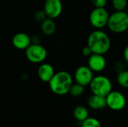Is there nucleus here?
I'll return each instance as SVG.
<instances>
[{
    "label": "nucleus",
    "instance_id": "6",
    "mask_svg": "<svg viewBox=\"0 0 128 127\" xmlns=\"http://www.w3.org/2000/svg\"><path fill=\"white\" fill-rule=\"evenodd\" d=\"M25 51L26 58L33 64L43 63L47 57V51L40 43H32Z\"/></svg>",
    "mask_w": 128,
    "mask_h": 127
},
{
    "label": "nucleus",
    "instance_id": "20",
    "mask_svg": "<svg viewBox=\"0 0 128 127\" xmlns=\"http://www.w3.org/2000/svg\"><path fill=\"white\" fill-rule=\"evenodd\" d=\"M34 18L37 22H42L44 20H45L47 18V16L44 10H38L34 13Z\"/></svg>",
    "mask_w": 128,
    "mask_h": 127
},
{
    "label": "nucleus",
    "instance_id": "22",
    "mask_svg": "<svg viewBox=\"0 0 128 127\" xmlns=\"http://www.w3.org/2000/svg\"><path fill=\"white\" fill-rule=\"evenodd\" d=\"M31 40H32V43L40 44L41 42V37L38 34H34L32 37H31Z\"/></svg>",
    "mask_w": 128,
    "mask_h": 127
},
{
    "label": "nucleus",
    "instance_id": "21",
    "mask_svg": "<svg viewBox=\"0 0 128 127\" xmlns=\"http://www.w3.org/2000/svg\"><path fill=\"white\" fill-rule=\"evenodd\" d=\"M91 2L94 7H105L107 0H91Z\"/></svg>",
    "mask_w": 128,
    "mask_h": 127
},
{
    "label": "nucleus",
    "instance_id": "24",
    "mask_svg": "<svg viewBox=\"0 0 128 127\" xmlns=\"http://www.w3.org/2000/svg\"><path fill=\"white\" fill-rule=\"evenodd\" d=\"M123 56L124 61L128 64V45L124 48V52H123Z\"/></svg>",
    "mask_w": 128,
    "mask_h": 127
},
{
    "label": "nucleus",
    "instance_id": "4",
    "mask_svg": "<svg viewBox=\"0 0 128 127\" xmlns=\"http://www.w3.org/2000/svg\"><path fill=\"white\" fill-rule=\"evenodd\" d=\"M89 87L93 94L104 97H106L112 91V84L111 80L107 76L103 75L94 76Z\"/></svg>",
    "mask_w": 128,
    "mask_h": 127
},
{
    "label": "nucleus",
    "instance_id": "8",
    "mask_svg": "<svg viewBox=\"0 0 128 127\" xmlns=\"http://www.w3.org/2000/svg\"><path fill=\"white\" fill-rule=\"evenodd\" d=\"M93 71L87 65H82L76 68L74 73V79L76 83L86 87L89 85L94 78Z\"/></svg>",
    "mask_w": 128,
    "mask_h": 127
},
{
    "label": "nucleus",
    "instance_id": "1",
    "mask_svg": "<svg viewBox=\"0 0 128 127\" xmlns=\"http://www.w3.org/2000/svg\"><path fill=\"white\" fill-rule=\"evenodd\" d=\"M87 46L91 49L92 53L105 55L111 48V40L106 32L97 29L88 37Z\"/></svg>",
    "mask_w": 128,
    "mask_h": 127
},
{
    "label": "nucleus",
    "instance_id": "23",
    "mask_svg": "<svg viewBox=\"0 0 128 127\" xmlns=\"http://www.w3.org/2000/svg\"><path fill=\"white\" fill-rule=\"evenodd\" d=\"M82 55H83L84 56H86V57H89L92 54H93V53H92V51L91 50V49H90L88 46H85V47L82 49Z\"/></svg>",
    "mask_w": 128,
    "mask_h": 127
},
{
    "label": "nucleus",
    "instance_id": "15",
    "mask_svg": "<svg viewBox=\"0 0 128 127\" xmlns=\"http://www.w3.org/2000/svg\"><path fill=\"white\" fill-rule=\"evenodd\" d=\"M74 116L77 121L82 123L88 118V111L83 106H77L74 110Z\"/></svg>",
    "mask_w": 128,
    "mask_h": 127
},
{
    "label": "nucleus",
    "instance_id": "7",
    "mask_svg": "<svg viewBox=\"0 0 128 127\" xmlns=\"http://www.w3.org/2000/svg\"><path fill=\"white\" fill-rule=\"evenodd\" d=\"M106 105L113 111H120L126 106V98L124 95L116 91H112L106 97Z\"/></svg>",
    "mask_w": 128,
    "mask_h": 127
},
{
    "label": "nucleus",
    "instance_id": "17",
    "mask_svg": "<svg viewBox=\"0 0 128 127\" xmlns=\"http://www.w3.org/2000/svg\"><path fill=\"white\" fill-rule=\"evenodd\" d=\"M85 87L82 86V85H80L78 83H75V84H73L70 89V91H69V94L73 96V97H80L81 96L83 93H84V88Z\"/></svg>",
    "mask_w": 128,
    "mask_h": 127
},
{
    "label": "nucleus",
    "instance_id": "14",
    "mask_svg": "<svg viewBox=\"0 0 128 127\" xmlns=\"http://www.w3.org/2000/svg\"><path fill=\"white\" fill-rule=\"evenodd\" d=\"M41 31L46 36L52 35L56 30V25L53 19L46 18L41 22Z\"/></svg>",
    "mask_w": 128,
    "mask_h": 127
},
{
    "label": "nucleus",
    "instance_id": "9",
    "mask_svg": "<svg viewBox=\"0 0 128 127\" xmlns=\"http://www.w3.org/2000/svg\"><path fill=\"white\" fill-rule=\"evenodd\" d=\"M63 4L61 0H45L44 10L48 18L56 19L62 13Z\"/></svg>",
    "mask_w": 128,
    "mask_h": 127
},
{
    "label": "nucleus",
    "instance_id": "5",
    "mask_svg": "<svg viewBox=\"0 0 128 127\" xmlns=\"http://www.w3.org/2000/svg\"><path fill=\"white\" fill-rule=\"evenodd\" d=\"M109 17V12L105 7H94L89 14V22L94 28L102 29L107 25Z\"/></svg>",
    "mask_w": 128,
    "mask_h": 127
},
{
    "label": "nucleus",
    "instance_id": "10",
    "mask_svg": "<svg viewBox=\"0 0 128 127\" xmlns=\"http://www.w3.org/2000/svg\"><path fill=\"white\" fill-rule=\"evenodd\" d=\"M88 66L93 72H96V73L101 72L106 68V58L104 56V55L93 53L88 57Z\"/></svg>",
    "mask_w": 128,
    "mask_h": 127
},
{
    "label": "nucleus",
    "instance_id": "3",
    "mask_svg": "<svg viewBox=\"0 0 128 127\" xmlns=\"http://www.w3.org/2000/svg\"><path fill=\"white\" fill-rule=\"evenodd\" d=\"M113 33L121 34L128 29V13L125 10L115 11L110 15L107 25Z\"/></svg>",
    "mask_w": 128,
    "mask_h": 127
},
{
    "label": "nucleus",
    "instance_id": "11",
    "mask_svg": "<svg viewBox=\"0 0 128 127\" xmlns=\"http://www.w3.org/2000/svg\"><path fill=\"white\" fill-rule=\"evenodd\" d=\"M13 46L20 50H26L31 44V37L24 32H19L16 34L12 38Z\"/></svg>",
    "mask_w": 128,
    "mask_h": 127
},
{
    "label": "nucleus",
    "instance_id": "16",
    "mask_svg": "<svg viewBox=\"0 0 128 127\" xmlns=\"http://www.w3.org/2000/svg\"><path fill=\"white\" fill-rule=\"evenodd\" d=\"M117 82L121 87L128 88V70H122L118 73Z\"/></svg>",
    "mask_w": 128,
    "mask_h": 127
},
{
    "label": "nucleus",
    "instance_id": "18",
    "mask_svg": "<svg viewBox=\"0 0 128 127\" xmlns=\"http://www.w3.org/2000/svg\"><path fill=\"white\" fill-rule=\"evenodd\" d=\"M81 127H102V126L97 118L88 117L81 123Z\"/></svg>",
    "mask_w": 128,
    "mask_h": 127
},
{
    "label": "nucleus",
    "instance_id": "2",
    "mask_svg": "<svg viewBox=\"0 0 128 127\" xmlns=\"http://www.w3.org/2000/svg\"><path fill=\"white\" fill-rule=\"evenodd\" d=\"M48 83L52 93L62 96L69 93L74 81L72 76L68 72L59 71L54 74Z\"/></svg>",
    "mask_w": 128,
    "mask_h": 127
},
{
    "label": "nucleus",
    "instance_id": "13",
    "mask_svg": "<svg viewBox=\"0 0 128 127\" xmlns=\"http://www.w3.org/2000/svg\"><path fill=\"white\" fill-rule=\"evenodd\" d=\"M88 106L94 110L104 109L107 107L106 97L92 94L88 99Z\"/></svg>",
    "mask_w": 128,
    "mask_h": 127
},
{
    "label": "nucleus",
    "instance_id": "19",
    "mask_svg": "<svg viewBox=\"0 0 128 127\" xmlns=\"http://www.w3.org/2000/svg\"><path fill=\"white\" fill-rule=\"evenodd\" d=\"M112 4L116 11L124 10L128 6V0H112Z\"/></svg>",
    "mask_w": 128,
    "mask_h": 127
},
{
    "label": "nucleus",
    "instance_id": "12",
    "mask_svg": "<svg viewBox=\"0 0 128 127\" xmlns=\"http://www.w3.org/2000/svg\"><path fill=\"white\" fill-rule=\"evenodd\" d=\"M53 67L47 63H43L38 69V76L44 82H49L55 74Z\"/></svg>",
    "mask_w": 128,
    "mask_h": 127
},
{
    "label": "nucleus",
    "instance_id": "25",
    "mask_svg": "<svg viewBox=\"0 0 128 127\" xmlns=\"http://www.w3.org/2000/svg\"></svg>",
    "mask_w": 128,
    "mask_h": 127
}]
</instances>
